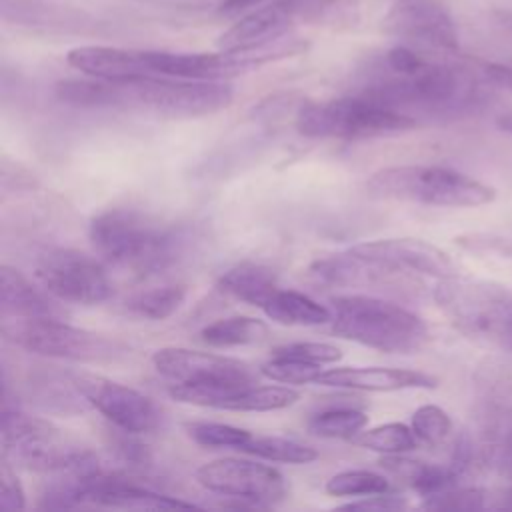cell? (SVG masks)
<instances>
[{
	"instance_id": "f546056e",
	"label": "cell",
	"mask_w": 512,
	"mask_h": 512,
	"mask_svg": "<svg viewBox=\"0 0 512 512\" xmlns=\"http://www.w3.org/2000/svg\"><path fill=\"white\" fill-rule=\"evenodd\" d=\"M368 424V416L356 408H330L310 418L308 430L320 438L352 440Z\"/></svg>"
},
{
	"instance_id": "ee69618b",
	"label": "cell",
	"mask_w": 512,
	"mask_h": 512,
	"mask_svg": "<svg viewBox=\"0 0 512 512\" xmlns=\"http://www.w3.org/2000/svg\"><path fill=\"white\" fill-rule=\"evenodd\" d=\"M502 348L510 350L512 352V306L504 318V324L500 328V334H498V340H496Z\"/></svg>"
},
{
	"instance_id": "e0dca14e",
	"label": "cell",
	"mask_w": 512,
	"mask_h": 512,
	"mask_svg": "<svg viewBox=\"0 0 512 512\" xmlns=\"http://www.w3.org/2000/svg\"><path fill=\"white\" fill-rule=\"evenodd\" d=\"M78 496L82 504L114 508H194L192 502L156 492L124 474H108L104 470L78 478Z\"/></svg>"
},
{
	"instance_id": "e575fe53",
	"label": "cell",
	"mask_w": 512,
	"mask_h": 512,
	"mask_svg": "<svg viewBox=\"0 0 512 512\" xmlns=\"http://www.w3.org/2000/svg\"><path fill=\"white\" fill-rule=\"evenodd\" d=\"M410 426H412L416 438L424 444H430V446L442 444L448 438V434L452 432L450 416L436 404L420 406L412 414Z\"/></svg>"
},
{
	"instance_id": "d590c367",
	"label": "cell",
	"mask_w": 512,
	"mask_h": 512,
	"mask_svg": "<svg viewBox=\"0 0 512 512\" xmlns=\"http://www.w3.org/2000/svg\"><path fill=\"white\" fill-rule=\"evenodd\" d=\"M272 356H288L314 364H332L342 358L338 346L328 342H290L272 350Z\"/></svg>"
},
{
	"instance_id": "7402d4cb",
	"label": "cell",
	"mask_w": 512,
	"mask_h": 512,
	"mask_svg": "<svg viewBox=\"0 0 512 512\" xmlns=\"http://www.w3.org/2000/svg\"><path fill=\"white\" fill-rule=\"evenodd\" d=\"M380 466L396 476L400 482L410 486L414 492H418L422 498L454 488L460 478V474L450 464H428L406 458L402 454H384V458H380Z\"/></svg>"
},
{
	"instance_id": "60d3db41",
	"label": "cell",
	"mask_w": 512,
	"mask_h": 512,
	"mask_svg": "<svg viewBox=\"0 0 512 512\" xmlns=\"http://www.w3.org/2000/svg\"><path fill=\"white\" fill-rule=\"evenodd\" d=\"M482 78L496 88L512 92V64L488 62L482 66Z\"/></svg>"
},
{
	"instance_id": "b9f144b4",
	"label": "cell",
	"mask_w": 512,
	"mask_h": 512,
	"mask_svg": "<svg viewBox=\"0 0 512 512\" xmlns=\"http://www.w3.org/2000/svg\"><path fill=\"white\" fill-rule=\"evenodd\" d=\"M262 0H222L220 4V12L226 16H238L246 10H250L252 6L260 4Z\"/></svg>"
},
{
	"instance_id": "5bb4252c",
	"label": "cell",
	"mask_w": 512,
	"mask_h": 512,
	"mask_svg": "<svg viewBox=\"0 0 512 512\" xmlns=\"http://www.w3.org/2000/svg\"><path fill=\"white\" fill-rule=\"evenodd\" d=\"M156 372L170 384H240L254 382L252 368L236 358L166 346L152 354Z\"/></svg>"
},
{
	"instance_id": "9a60e30c",
	"label": "cell",
	"mask_w": 512,
	"mask_h": 512,
	"mask_svg": "<svg viewBox=\"0 0 512 512\" xmlns=\"http://www.w3.org/2000/svg\"><path fill=\"white\" fill-rule=\"evenodd\" d=\"M384 30L408 46L446 52L458 48L454 20L436 0H398L384 18Z\"/></svg>"
},
{
	"instance_id": "484cf974",
	"label": "cell",
	"mask_w": 512,
	"mask_h": 512,
	"mask_svg": "<svg viewBox=\"0 0 512 512\" xmlns=\"http://www.w3.org/2000/svg\"><path fill=\"white\" fill-rule=\"evenodd\" d=\"M60 102L76 108H116V82L88 76L84 80H60L56 84Z\"/></svg>"
},
{
	"instance_id": "cb8c5ba5",
	"label": "cell",
	"mask_w": 512,
	"mask_h": 512,
	"mask_svg": "<svg viewBox=\"0 0 512 512\" xmlns=\"http://www.w3.org/2000/svg\"><path fill=\"white\" fill-rule=\"evenodd\" d=\"M270 320L286 326H320L332 322V310L298 290H282L280 286L260 308Z\"/></svg>"
},
{
	"instance_id": "30bf717a",
	"label": "cell",
	"mask_w": 512,
	"mask_h": 512,
	"mask_svg": "<svg viewBox=\"0 0 512 512\" xmlns=\"http://www.w3.org/2000/svg\"><path fill=\"white\" fill-rule=\"evenodd\" d=\"M36 276L44 290L70 304L92 306L110 298L112 284L104 266L72 248H48L36 260Z\"/></svg>"
},
{
	"instance_id": "7c38bea8",
	"label": "cell",
	"mask_w": 512,
	"mask_h": 512,
	"mask_svg": "<svg viewBox=\"0 0 512 512\" xmlns=\"http://www.w3.org/2000/svg\"><path fill=\"white\" fill-rule=\"evenodd\" d=\"M172 400L232 412H272L292 406L300 394L288 386L240 384H170Z\"/></svg>"
},
{
	"instance_id": "f35d334b",
	"label": "cell",
	"mask_w": 512,
	"mask_h": 512,
	"mask_svg": "<svg viewBox=\"0 0 512 512\" xmlns=\"http://www.w3.org/2000/svg\"><path fill=\"white\" fill-rule=\"evenodd\" d=\"M408 502L396 494H374L368 496L364 500H356V502H348L344 506H340L342 510H400L406 508Z\"/></svg>"
},
{
	"instance_id": "8d00e7d4",
	"label": "cell",
	"mask_w": 512,
	"mask_h": 512,
	"mask_svg": "<svg viewBox=\"0 0 512 512\" xmlns=\"http://www.w3.org/2000/svg\"><path fill=\"white\" fill-rule=\"evenodd\" d=\"M134 436H136L134 432H126L114 426L110 434V446L124 464L134 468H144L150 464V452H148V446L138 442Z\"/></svg>"
},
{
	"instance_id": "7bdbcfd3",
	"label": "cell",
	"mask_w": 512,
	"mask_h": 512,
	"mask_svg": "<svg viewBox=\"0 0 512 512\" xmlns=\"http://www.w3.org/2000/svg\"><path fill=\"white\" fill-rule=\"evenodd\" d=\"M500 464L504 474L512 480V430L506 434L502 448H500Z\"/></svg>"
},
{
	"instance_id": "d4e9b609",
	"label": "cell",
	"mask_w": 512,
	"mask_h": 512,
	"mask_svg": "<svg viewBox=\"0 0 512 512\" xmlns=\"http://www.w3.org/2000/svg\"><path fill=\"white\" fill-rule=\"evenodd\" d=\"M268 336V326L252 316H228L210 322L200 330V340L214 348H232L262 342Z\"/></svg>"
},
{
	"instance_id": "4fadbf2b",
	"label": "cell",
	"mask_w": 512,
	"mask_h": 512,
	"mask_svg": "<svg viewBox=\"0 0 512 512\" xmlns=\"http://www.w3.org/2000/svg\"><path fill=\"white\" fill-rule=\"evenodd\" d=\"M74 378L86 402L112 426L134 434H146L158 426L160 412L156 404L142 392L102 376L80 374Z\"/></svg>"
},
{
	"instance_id": "f6af8a7d",
	"label": "cell",
	"mask_w": 512,
	"mask_h": 512,
	"mask_svg": "<svg viewBox=\"0 0 512 512\" xmlns=\"http://www.w3.org/2000/svg\"><path fill=\"white\" fill-rule=\"evenodd\" d=\"M496 126H498L502 132H508V134H512V112L500 114V116L496 118Z\"/></svg>"
},
{
	"instance_id": "ffe728a7",
	"label": "cell",
	"mask_w": 512,
	"mask_h": 512,
	"mask_svg": "<svg viewBox=\"0 0 512 512\" xmlns=\"http://www.w3.org/2000/svg\"><path fill=\"white\" fill-rule=\"evenodd\" d=\"M308 274L314 282L332 288H366L390 284L398 272L366 260L348 248L344 252L314 260L308 268Z\"/></svg>"
},
{
	"instance_id": "ba28073f",
	"label": "cell",
	"mask_w": 512,
	"mask_h": 512,
	"mask_svg": "<svg viewBox=\"0 0 512 512\" xmlns=\"http://www.w3.org/2000/svg\"><path fill=\"white\" fill-rule=\"evenodd\" d=\"M2 334L26 352L76 362H112L128 350L120 340L70 326L62 318H4Z\"/></svg>"
},
{
	"instance_id": "ac0fdd59",
	"label": "cell",
	"mask_w": 512,
	"mask_h": 512,
	"mask_svg": "<svg viewBox=\"0 0 512 512\" xmlns=\"http://www.w3.org/2000/svg\"><path fill=\"white\" fill-rule=\"evenodd\" d=\"M316 384L348 390H368V392H396L410 388L432 390L438 386V380L420 370L408 368H382V366H364V368H330L322 370Z\"/></svg>"
},
{
	"instance_id": "277c9868",
	"label": "cell",
	"mask_w": 512,
	"mask_h": 512,
	"mask_svg": "<svg viewBox=\"0 0 512 512\" xmlns=\"http://www.w3.org/2000/svg\"><path fill=\"white\" fill-rule=\"evenodd\" d=\"M2 456L50 478H86L102 470L92 450L62 440L50 422L8 402L2 410Z\"/></svg>"
},
{
	"instance_id": "f1b7e54d",
	"label": "cell",
	"mask_w": 512,
	"mask_h": 512,
	"mask_svg": "<svg viewBox=\"0 0 512 512\" xmlns=\"http://www.w3.org/2000/svg\"><path fill=\"white\" fill-rule=\"evenodd\" d=\"M242 452L284 464H308L318 458V452L314 448L280 436H252Z\"/></svg>"
},
{
	"instance_id": "7a4b0ae2",
	"label": "cell",
	"mask_w": 512,
	"mask_h": 512,
	"mask_svg": "<svg viewBox=\"0 0 512 512\" xmlns=\"http://www.w3.org/2000/svg\"><path fill=\"white\" fill-rule=\"evenodd\" d=\"M90 242L96 254L140 276L166 270L182 252V236L132 208H110L92 218Z\"/></svg>"
},
{
	"instance_id": "ab89813d",
	"label": "cell",
	"mask_w": 512,
	"mask_h": 512,
	"mask_svg": "<svg viewBox=\"0 0 512 512\" xmlns=\"http://www.w3.org/2000/svg\"><path fill=\"white\" fill-rule=\"evenodd\" d=\"M456 242L468 250H490V252H500V254H512V244L508 240L486 236V234L460 236Z\"/></svg>"
},
{
	"instance_id": "4dcf8cb0",
	"label": "cell",
	"mask_w": 512,
	"mask_h": 512,
	"mask_svg": "<svg viewBox=\"0 0 512 512\" xmlns=\"http://www.w3.org/2000/svg\"><path fill=\"white\" fill-rule=\"evenodd\" d=\"M426 510L448 512H480L494 510V492L486 488H448L444 492L426 496L420 504Z\"/></svg>"
},
{
	"instance_id": "d6a6232c",
	"label": "cell",
	"mask_w": 512,
	"mask_h": 512,
	"mask_svg": "<svg viewBox=\"0 0 512 512\" xmlns=\"http://www.w3.org/2000/svg\"><path fill=\"white\" fill-rule=\"evenodd\" d=\"M188 436L206 448H236L242 450L252 434L244 428L220 424V422H190L186 424Z\"/></svg>"
},
{
	"instance_id": "9c48e42d",
	"label": "cell",
	"mask_w": 512,
	"mask_h": 512,
	"mask_svg": "<svg viewBox=\"0 0 512 512\" xmlns=\"http://www.w3.org/2000/svg\"><path fill=\"white\" fill-rule=\"evenodd\" d=\"M438 308L468 338L496 342L512 306V294L502 284L460 276L440 278L434 288Z\"/></svg>"
},
{
	"instance_id": "836d02e7",
	"label": "cell",
	"mask_w": 512,
	"mask_h": 512,
	"mask_svg": "<svg viewBox=\"0 0 512 512\" xmlns=\"http://www.w3.org/2000/svg\"><path fill=\"white\" fill-rule=\"evenodd\" d=\"M260 374L280 384H316L318 376L322 374V364L288 356H272L260 366Z\"/></svg>"
},
{
	"instance_id": "3957f363",
	"label": "cell",
	"mask_w": 512,
	"mask_h": 512,
	"mask_svg": "<svg viewBox=\"0 0 512 512\" xmlns=\"http://www.w3.org/2000/svg\"><path fill=\"white\" fill-rule=\"evenodd\" d=\"M332 332L362 346L388 354H414L428 344L426 322L412 310L366 294L336 296Z\"/></svg>"
},
{
	"instance_id": "52a82bcc",
	"label": "cell",
	"mask_w": 512,
	"mask_h": 512,
	"mask_svg": "<svg viewBox=\"0 0 512 512\" xmlns=\"http://www.w3.org/2000/svg\"><path fill=\"white\" fill-rule=\"evenodd\" d=\"M118 108H140L166 118H198L232 104L234 90L220 80L146 76L116 80Z\"/></svg>"
},
{
	"instance_id": "6da1fadb",
	"label": "cell",
	"mask_w": 512,
	"mask_h": 512,
	"mask_svg": "<svg viewBox=\"0 0 512 512\" xmlns=\"http://www.w3.org/2000/svg\"><path fill=\"white\" fill-rule=\"evenodd\" d=\"M360 94H366L398 112L442 118L468 112L480 100V90L474 74L462 66L446 62H426L418 72L400 76L386 70L366 84Z\"/></svg>"
},
{
	"instance_id": "d6986e66",
	"label": "cell",
	"mask_w": 512,
	"mask_h": 512,
	"mask_svg": "<svg viewBox=\"0 0 512 512\" xmlns=\"http://www.w3.org/2000/svg\"><path fill=\"white\" fill-rule=\"evenodd\" d=\"M66 62L86 76L106 80H134L154 76L146 60V50L76 46L66 54Z\"/></svg>"
},
{
	"instance_id": "4316f807",
	"label": "cell",
	"mask_w": 512,
	"mask_h": 512,
	"mask_svg": "<svg viewBox=\"0 0 512 512\" xmlns=\"http://www.w3.org/2000/svg\"><path fill=\"white\" fill-rule=\"evenodd\" d=\"M186 300V286L172 284L162 288H152L146 292H138L124 302L126 310L134 316L148 320H164L172 316Z\"/></svg>"
},
{
	"instance_id": "1f68e13d",
	"label": "cell",
	"mask_w": 512,
	"mask_h": 512,
	"mask_svg": "<svg viewBox=\"0 0 512 512\" xmlns=\"http://www.w3.org/2000/svg\"><path fill=\"white\" fill-rule=\"evenodd\" d=\"M330 496H374L390 492V482L370 470H344L326 482Z\"/></svg>"
},
{
	"instance_id": "603a6c76",
	"label": "cell",
	"mask_w": 512,
	"mask_h": 512,
	"mask_svg": "<svg viewBox=\"0 0 512 512\" xmlns=\"http://www.w3.org/2000/svg\"><path fill=\"white\" fill-rule=\"evenodd\" d=\"M218 290L240 300L262 308L278 288V280L272 268L254 262H242L226 270L218 278Z\"/></svg>"
},
{
	"instance_id": "8992f818",
	"label": "cell",
	"mask_w": 512,
	"mask_h": 512,
	"mask_svg": "<svg viewBox=\"0 0 512 512\" xmlns=\"http://www.w3.org/2000/svg\"><path fill=\"white\" fill-rule=\"evenodd\" d=\"M418 120L366 94L308 102L296 112V130L306 138L364 140L414 130Z\"/></svg>"
},
{
	"instance_id": "8fae6325",
	"label": "cell",
	"mask_w": 512,
	"mask_h": 512,
	"mask_svg": "<svg viewBox=\"0 0 512 512\" xmlns=\"http://www.w3.org/2000/svg\"><path fill=\"white\" fill-rule=\"evenodd\" d=\"M202 488L248 502L252 508H266L284 500L288 488L284 476L266 464L242 458H218L196 470Z\"/></svg>"
},
{
	"instance_id": "74e56055",
	"label": "cell",
	"mask_w": 512,
	"mask_h": 512,
	"mask_svg": "<svg viewBox=\"0 0 512 512\" xmlns=\"http://www.w3.org/2000/svg\"><path fill=\"white\" fill-rule=\"evenodd\" d=\"M0 480H2V492H0L2 508H6V510H22V508H26L24 488H22L16 472L10 468L8 458H2Z\"/></svg>"
},
{
	"instance_id": "44dd1931",
	"label": "cell",
	"mask_w": 512,
	"mask_h": 512,
	"mask_svg": "<svg viewBox=\"0 0 512 512\" xmlns=\"http://www.w3.org/2000/svg\"><path fill=\"white\" fill-rule=\"evenodd\" d=\"M0 282L4 318H62V308L16 268L4 264Z\"/></svg>"
},
{
	"instance_id": "5b68a950",
	"label": "cell",
	"mask_w": 512,
	"mask_h": 512,
	"mask_svg": "<svg viewBox=\"0 0 512 512\" xmlns=\"http://www.w3.org/2000/svg\"><path fill=\"white\" fill-rule=\"evenodd\" d=\"M366 192L376 200L412 202L444 208H476L490 204L496 190L472 176L444 166H388L370 176Z\"/></svg>"
},
{
	"instance_id": "2e32d148",
	"label": "cell",
	"mask_w": 512,
	"mask_h": 512,
	"mask_svg": "<svg viewBox=\"0 0 512 512\" xmlns=\"http://www.w3.org/2000/svg\"><path fill=\"white\" fill-rule=\"evenodd\" d=\"M350 250L398 274L414 272L434 278H448L456 274V266L444 250L418 238H384L374 242H360L350 246Z\"/></svg>"
},
{
	"instance_id": "83f0119b",
	"label": "cell",
	"mask_w": 512,
	"mask_h": 512,
	"mask_svg": "<svg viewBox=\"0 0 512 512\" xmlns=\"http://www.w3.org/2000/svg\"><path fill=\"white\" fill-rule=\"evenodd\" d=\"M350 442L380 454H404L414 450L420 440L416 438L412 426H406L402 422H390L362 430Z\"/></svg>"
}]
</instances>
